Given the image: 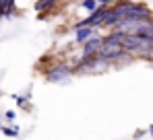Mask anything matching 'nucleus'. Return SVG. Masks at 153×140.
I'll return each mask as SVG.
<instances>
[{"label":"nucleus","instance_id":"a211bd4d","mask_svg":"<svg viewBox=\"0 0 153 140\" xmlns=\"http://www.w3.org/2000/svg\"><path fill=\"white\" fill-rule=\"evenodd\" d=\"M0 23H2V15H0Z\"/></svg>","mask_w":153,"mask_h":140},{"label":"nucleus","instance_id":"1a4fd4ad","mask_svg":"<svg viewBox=\"0 0 153 140\" xmlns=\"http://www.w3.org/2000/svg\"><path fill=\"white\" fill-rule=\"evenodd\" d=\"M17 15H19L17 0H6V8H4V15H2V19H15Z\"/></svg>","mask_w":153,"mask_h":140},{"label":"nucleus","instance_id":"9d476101","mask_svg":"<svg viewBox=\"0 0 153 140\" xmlns=\"http://www.w3.org/2000/svg\"><path fill=\"white\" fill-rule=\"evenodd\" d=\"M13 97V101L17 103V107H21L23 111H31V103L25 99V95H19V93H13L10 95Z\"/></svg>","mask_w":153,"mask_h":140},{"label":"nucleus","instance_id":"6ab92c4d","mask_svg":"<svg viewBox=\"0 0 153 140\" xmlns=\"http://www.w3.org/2000/svg\"><path fill=\"white\" fill-rule=\"evenodd\" d=\"M0 99H2V91H0Z\"/></svg>","mask_w":153,"mask_h":140},{"label":"nucleus","instance_id":"4468645a","mask_svg":"<svg viewBox=\"0 0 153 140\" xmlns=\"http://www.w3.org/2000/svg\"><path fill=\"white\" fill-rule=\"evenodd\" d=\"M100 4H105V6H112V4H116V2H120V0H97Z\"/></svg>","mask_w":153,"mask_h":140},{"label":"nucleus","instance_id":"7ed1b4c3","mask_svg":"<svg viewBox=\"0 0 153 140\" xmlns=\"http://www.w3.org/2000/svg\"><path fill=\"white\" fill-rule=\"evenodd\" d=\"M103 43V33L97 29L83 46H79L81 47V52H79V58L81 60H87V58H91V56H97V52H100V47H102Z\"/></svg>","mask_w":153,"mask_h":140},{"label":"nucleus","instance_id":"9b49d317","mask_svg":"<svg viewBox=\"0 0 153 140\" xmlns=\"http://www.w3.org/2000/svg\"><path fill=\"white\" fill-rule=\"evenodd\" d=\"M97 6H100V2H97V0H81V8H85V13H87V15H89V13H93Z\"/></svg>","mask_w":153,"mask_h":140},{"label":"nucleus","instance_id":"39448f33","mask_svg":"<svg viewBox=\"0 0 153 140\" xmlns=\"http://www.w3.org/2000/svg\"><path fill=\"white\" fill-rule=\"evenodd\" d=\"M134 62V56L132 54H128V52H120L116 58H112L110 60V64H112V68H126Z\"/></svg>","mask_w":153,"mask_h":140},{"label":"nucleus","instance_id":"f03ea898","mask_svg":"<svg viewBox=\"0 0 153 140\" xmlns=\"http://www.w3.org/2000/svg\"><path fill=\"white\" fill-rule=\"evenodd\" d=\"M73 66L68 62H54L44 70V78L50 85H68L73 80Z\"/></svg>","mask_w":153,"mask_h":140},{"label":"nucleus","instance_id":"2eb2a0df","mask_svg":"<svg viewBox=\"0 0 153 140\" xmlns=\"http://www.w3.org/2000/svg\"><path fill=\"white\" fill-rule=\"evenodd\" d=\"M147 134H149V136H151V140H153V124L147 128Z\"/></svg>","mask_w":153,"mask_h":140},{"label":"nucleus","instance_id":"dca6fc26","mask_svg":"<svg viewBox=\"0 0 153 140\" xmlns=\"http://www.w3.org/2000/svg\"><path fill=\"white\" fill-rule=\"evenodd\" d=\"M145 58H147V60H153V47H151V49H149V54H147Z\"/></svg>","mask_w":153,"mask_h":140},{"label":"nucleus","instance_id":"f8f14e48","mask_svg":"<svg viewBox=\"0 0 153 140\" xmlns=\"http://www.w3.org/2000/svg\"><path fill=\"white\" fill-rule=\"evenodd\" d=\"M15 119H17V111H15V109H6V111L2 113V122H4V124H13Z\"/></svg>","mask_w":153,"mask_h":140},{"label":"nucleus","instance_id":"f257e3e1","mask_svg":"<svg viewBox=\"0 0 153 140\" xmlns=\"http://www.w3.org/2000/svg\"><path fill=\"white\" fill-rule=\"evenodd\" d=\"M112 70V64L108 60H103L100 56H91L87 60H81L73 68V74L75 76H100V74H105Z\"/></svg>","mask_w":153,"mask_h":140},{"label":"nucleus","instance_id":"0eeeda50","mask_svg":"<svg viewBox=\"0 0 153 140\" xmlns=\"http://www.w3.org/2000/svg\"><path fill=\"white\" fill-rule=\"evenodd\" d=\"M58 2H60V0H37V2L33 4V10H35V13H46V10L56 8Z\"/></svg>","mask_w":153,"mask_h":140},{"label":"nucleus","instance_id":"20e7f679","mask_svg":"<svg viewBox=\"0 0 153 140\" xmlns=\"http://www.w3.org/2000/svg\"><path fill=\"white\" fill-rule=\"evenodd\" d=\"M120 52H124L120 43H102V47H100V52H97V56L110 62V60H112V58H116V56H118Z\"/></svg>","mask_w":153,"mask_h":140},{"label":"nucleus","instance_id":"6e6552de","mask_svg":"<svg viewBox=\"0 0 153 140\" xmlns=\"http://www.w3.org/2000/svg\"><path fill=\"white\" fill-rule=\"evenodd\" d=\"M0 132L4 134V136H8V138H17L19 134H21V128H19V124H4L2 128H0Z\"/></svg>","mask_w":153,"mask_h":140},{"label":"nucleus","instance_id":"f3484780","mask_svg":"<svg viewBox=\"0 0 153 140\" xmlns=\"http://www.w3.org/2000/svg\"><path fill=\"white\" fill-rule=\"evenodd\" d=\"M2 126H4V122H2V116H0V128H2Z\"/></svg>","mask_w":153,"mask_h":140},{"label":"nucleus","instance_id":"423d86ee","mask_svg":"<svg viewBox=\"0 0 153 140\" xmlns=\"http://www.w3.org/2000/svg\"><path fill=\"white\" fill-rule=\"evenodd\" d=\"M97 29H91V27H79L75 29V46H83Z\"/></svg>","mask_w":153,"mask_h":140},{"label":"nucleus","instance_id":"ddd939ff","mask_svg":"<svg viewBox=\"0 0 153 140\" xmlns=\"http://www.w3.org/2000/svg\"><path fill=\"white\" fill-rule=\"evenodd\" d=\"M145 134H147V130H137V132H134V134H132V138H143V136H145Z\"/></svg>","mask_w":153,"mask_h":140}]
</instances>
